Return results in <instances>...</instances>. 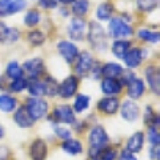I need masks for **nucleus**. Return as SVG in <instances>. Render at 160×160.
Returning a JSON list of instances; mask_svg holds the SVG:
<instances>
[{"mask_svg": "<svg viewBox=\"0 0 160 160\" xmlns=\"http://www.w3.org/2000/svg\"><path fill=\"white\" fill-rule=\"evenodd\" d=\"M8 158V148L0 146V160H7Z\"/></svg>", "mask_w": 160, "mask_h": 160, "instance_id": "nucleus-46", "label": "nucleus"}, {"mask_svg": "<svg viewBox=\"0 0 160 160\" xmlns=\"http://www.w3.org/2000/svg\"><path fill=\"white\" fill-rule=\"evenodd\" d=\"M123 67L120 66V64L118 63H106L104 66L102 67V69H100V72H102V75L104 78H112V79H118L120 75L123 73Z\"/></svg>", "mask_w": 160, "mask_h": 160, "instance_id": "nucleus-25", "label": "nucleus"}, {"mask_svg": "<svg viewBox=\"0 0 160 160\" xmlns=\"http://www.w3.org/2000/svg\"><path fill=\"white\" fill-rule=\"evenodd\" d=\"M144 76H146V80H147L149 88H151V91L158 96L159 91H160V72H159V67L155 66V64L147 66L146 69H144Z\"/></svg>", "mask_w": 160, "mask_h": 160, "instance_id": "nucleus-14", "label": "nucleus"}, {"mask_svg": "<svg viewBox=\"0 0 160 160\" xmlns=\"http://www.w3.org/2000/svg\"><path fill=\"white\" fill-rule=\"evenodd\" d=\"M62 149L67 155H69V156H78V155H80V153L83 152L84 148H83V144H82L80 140L71 138V139L66 140V142H63Z\"/></svg>", "mask_w": 160, "mask_h": 160, "instance_id": "nucleus-22", "label": "nucleus"}, {"mask_svg": "<svg viewBox=\"0 0 160 160\" xmlns=\"http://www.w3.org/2000/svg\"><path fill=\"white\" fill-rule=\"evenodd\" d=\"M144 92H146V83H144V80L139 79V78H135L127 86V95L133 102L142 98Z\"/></svg>", "mask_w": 160, "mask_h": 160, "instance_id": "nucleus-20", "label": "nucleus"}, {"mask_svg": "<svg viewBox=\"0 0 160 160\" xmlns=\"http://www.w3.org/2000/svg\"><path fill=\"white\" fill-rule=\"evenodd\" d=\"M48 152L47 143L43 139H35L29 147V158L31 160H46Z\"/></svg>", "mask_w": 160, "mask_h": 160, "instance_id": "nucleus-19", "label": "nucleus"}, {"mask_svg": "<svg viewBox=\"0 0 160 160\" xmlns=\"http://www.w3.org/2000/svg\"><path fill=\"white\" fill-rule=\"evenodd\" d=\"M138 9L142 12H149L159 6V0H136Z\"/></svg>", "mask_w": 160, "mask_h": 160, "instance_id": "nucleus-37", "label": "nucleus"}, {"mask_svg": "<svg viewBox=\"0 0 160 160\" xmlns=\"http://www.w3.org/2000/svg\"><path fill=\"white\" fill-rule=\"evenodd\" d=\"M100 69H102V66H100V63H95L93 64V67H92V69H91V76L93 78V79H99L100 76H102V72H100Z\"/></svg>", "mask_w": 160, "mask_h": 160, "instance_id": "nucleus-44", "label": "nucleus"}, {"mask_svg": "<svg viewBox=\"0 0 160 160\" xmlns=\"http://www.w3.org/2000/svg\"><path fill=\"white\" fill-rule=\"evenodd\" d=\"M87 23L83 18H72L67 27V33L73 42H82L86 38Z\"/></svg>", "mask_w": 160, "mask_h": 160, "instance_id": "nucleus-7", "label": "nucleus"}, {"mask_svg": "<svg viewBox=\"0 0 160 160\" xmlns=\"http://www.w3.org/2000/svg\"><path fill=\"white\" fill-rule=\"evenodd\" d=\"M138 38L140 40H143V42H147L151 44H158L160 35L158 31H152V29H148V28H140L138 31Z\"/></svg>", "mask_w": 160, "mask_h": 160, "instance_id": "nucleus-29", "label": "nucleus"}, {"mask_svg": "<svg viewBox=\"0 0 160 160\" xmlns=\"http://www.w3.org/2000/svg\"><path fill=\"white\" fill-rule=\"evenodd\" d=\"M115 8L111 3H102L96 8V19L100 22H107L112 18Z\"/></svg>", "mask_w": 160, "mask_h": 160, "instance_id": "nucleus-27", "label": "nucleus"}, {"mask_svg": "<svg viewBox=\"0 0 160 160\" xmlns=\"http://www.w3.org/2000/svg\"><path fill=\"white\" fill-rule=\"evenodd\" d=\"M13 122L20 128H31L33 127L35 120L31 118V115L27 111L26 106H19L13 112Z\"/></svg>", "mask_w": 160, "mask_h": 160, "instance_id": "nucleus-15", "label": "nucleus"}, {"mask_svg": "<svg viewBox=\"0 0 160 160\" xmlns=\"http://www.w3.org/2000/svg\"><path fill=\"white\" fill-rule=\"evenodd\" d=\"M60 12H62V15H63V18H67V16H68V15H69V13H68V12L66 11V9H63V8H60Z\"/></svg>", "mask_w": 160, "mask_h": 160, "instance_id": "nucleus-50", "label": "nucleus"}, {"mask_svg": "<svg viewBox=\"0 0 160 160\" xmlns=\"http://www.w3.org/2000/svg\"><path fill=\"white\" fill-rule=\"evenodd\" d=\"M28 40L32 46L38 47V46H42V44L46 42V35H44L40 29H33L28 33Z\"/></svg>", "mask_w": 160, "mask_h": 160, "instance_id": "nucleus-36", "label": "nucleus"}, {"mask_svg": "<svg viewBox=\"0 0 160 160\" xmlns=\"http://www.w3.org/2000/svg\"><path fill=\"white\" fill-rule=\"evenodd\" d=\"M43 84H44V96H48V98L56 96L58 89H59V83L56 79L52 76H47Z\"/></svg>", "mask_w": 160, "mask_h": 160, "instance_id": "nucleus-30", "label": "nucleus"}, {"mask_svg": "<svg viewBox=\"0 0 160 160\" xmlns=\"http://www.w3.org/2000/svg\"><path fill=\"white\" fill-rule=\"evenodd\" d=\"M116 160H139V159L135 153H131V152H128V151L124 149V151L120 152V155L118 156Z\"/></svg>", "mask_w": 160, "mask_h": 160, "instance_id": "nucleus-43", "label": "nucleus"}, {"mask_svg": "<svg viewBox=\"0 0 160 160\" xmlns=\"http://www.w3.org/2000/svg\"><path fill=\"white\" fill-rule=\"evenodd\" d=\"M18 107V100L9 93H0V111L4 113L13 112Z\"/></svg>", "mask_w": 160, "mask_h": 160, "instance_id": "nucleus-23", "label": "nucleus"}, {"mask_svg": "<svg viewBox=\"0 0 160 160\" xmlns=\"http://www.w3.org/2000/svg\"><path fill=\"white\" fill-rule=\"evenodd\" d=\"M91 160H99V159H91Z\"/></svg>", "mask_w": 160, "mask_h": 160, "instance_id": "nucleus-51", "label": "nucleus"}, {"mask_svg": "<svg viewBox=\"0 0 160 160\" xmlns=\"http://www.w3.org/2000/svg\"><path fill=\"white\" fill-rule=\"evenodd\" d=\"M93 64H95V60H93L92 53L89 51H82V52H79V56L76 59L75 72L80 78H86L91 72Z\"/></svg>", "mask_w": 160, "mask_h": 160, "instance_id": "nucleus-6", "label": "nucleus"}, {"mask_svg": "<svg viewBox=\"0 0 160 160\" xmlns=\"http://www.w3.org/2000/svg\"><path fill=\"white\" fill-rule=\"evenodd\" d=\"M108 33L115 40H127L133 35V28L122 18H111L108 20Z\"/></svg>", "mask_w": 160, "mask_h": 160, "instance_id": "nucleus-3", "label": "nucleus"}, {"mask_svg": "<svg viewBox=\"0 0 160 160\" xmlns=\"http://www.w3.org/2000/svg\"><path fill=\"white\" fill-rule=\"evenodd\" d=\"M147 139L151 146H159L160 144V135H159V129L158 127H148V133H147Z\"/></svg>", "mask_w": 160, "mask_h": 160, "instance_id": "nucleus-39", "label": "nucleus"}, {"mask_svg": "<svg viewBox=\"0 0 160 160\" xmlns=\"http://www.w3.org/2000/svg\"><path fill=\"white\" fill-rule=\"evenodd\" d=\"M89 104H91V98H89L88 95L78 93L76 96H75L72 109L75 113H83L84 111H87L89 108Z\"/></svg>", "mask_w": 160, "mask_h": 160, "instance_id": "nucleus-24", "label": "nucleus"}, {"mask_svg": "<svg viewBox=\"0 0 160 160\" xmlns=\"http://www.w3.org/2000/svg\"><path fill=\"white\" fill-rule=\"evenodd\" d=\"M40 19H42V15L38 9H29L24 16V24L27 27H35L40 23Z\"/></svg>", "mask_w": 160, "mask_h": 160, "instance_id": "nucleus-35", "label": "nucleus"}, {"mask_svg": "<svg viewBox=\"0 0 160 160\" xmlns=\"http://www.w3.org/2000/svg\"><path fill=\"white\" fill-rule=\"evenodd\" d=\"M89 9L88 0H75L72 3V13L75 18H83Z\"/></svg>", "mask_w": 160, "mask_h": 160, "instance_id": "nucleus-31", "label": "nucleus"}, {"mask_svg": "<svg viewBox=\"0 0 160 160\" xmlns=\"http://www.w3.org/2000/svg\"><path fill=\"white\" fill-rule=\"evenodd\" d=\"M120 108V100L116 96H106L98 102V109L104 115H115Z\"/></svg>", "mask_w": 160, "mask_h": 160, "instance_id": "nucleus-16", "label": "nucleus"}, {"mask_svg": "<svg viewBox=\"0 0 160 160\" xmlns=\"http://www.w3.org/2000/svg\"><path fill=\"white\" fill-rule=\"evenodd\" d=\"M109 144V136L103 126H93L88 132V147H89V158L98 159L100 152L107 148Z\"/></svg>", "mask_w": 160, "mask_h": 160, "instance_id": "nucleus-1", "label": "nucleus"}, {"mask_svg": "<svg viewBox=\"0 0 160 160\" xmlns=\"http://www.w3.org/2000/svg\"><path fill=\"white\" fill-rule=\"evenodd\" d=\"M56 48H58V52L62 55V58L66 60V63L72 64L76 62V59L79 56V48L72 42H69V40H60L56 44Z\"/></svg>", "mask_w": 160, "mask_h": 160, "instance_id": "nucleus-11", "label": "nucleus"}, {"mask_svg": "<svg viewBox=\"0 0 160 160\" xmlns=\"http://www.w3.org/2000/svg\"><path fill=\"white\" fill-rule=\"evenodd\" d=\"M51 119L53 120V123L73 126L75 122H76V115H75L71 106H68V104H59L52 111Z\"/></svg>", "mask_w": 160, "mask_h": 160, "instance_id": "nucleus-5", "label": "nucleus"}, {"mask_svg": "<svg viewBox=\"0 0 160 160\" xmlns=\"http://www.w3.org/2000/svg\"><path fill=\"white\" fill-rule=\"evenodd\" d=\"M58 2L56 0H39V6L44 8V9H55L58 7Z\"/></svg>", "mask_w": 160, "mask_h": 160, "instance_id": "nucleus-42", "label": "nucleus"}, {"mask_svg": "<svg viewBox=\"0 0 160 160\" xmlns=\"http://www.w3.org/2000/svg\"><path fill=\"white\" fill-rule=\"evenodd\" d=\"M27 86H28V80L26 78H19L9 83L8 89H9V92H12V93H20L27 88Z\"/></svg>", "mask_w": 160, "mask_h": 160, "instance_id": "nucleus-34", "label": "nucleus"}, {"mask_svg": "<svg viewBox=\"0 0 160 160\" xmlns=\"http://www.w3.org/2000/svg\"><path fill=\"white\" fill-rule=\"evenodd\" d=\"M146 56H147V49L133 47V48H129L128 52L124 55L123 62L128 69H132L133 71L135 68H138L140 64L143 63V60L146 59Z\"/></svg>", "mask_w": 160, "mask_h": 160, "instance_id": "nucleus-10", "label": "nucleus"}, {"mask_svg": "<svg viewBox=\"0 0 160 160\" xmlns=\"http://www.w3.org/2000/svg\"><path fill=\"white\" fill-rule=\"evenodd\" d=\"M27 7V0H0V18L22 12Z\"/></svg>", "mask_w": 160, "mask_h": 160, "instance_id": "nucleus-12", "label": "nucleus"}, {"mask_svg": "<svg viewBox=\"0 0 160 160\" xmlns=\"http://www.w3.org/2000/svg\"><path fill=\"white\" fill-rule=\"evenodd\" d=\"M149 155H151L152 160H159V155H160V149L159 146H151V149H149Z\"/></svg>", "mask_w": 160, "mask_h": 160, "instance_id": "nucleus-45", "label": "nucleus"}, {"mask_svg": "<svg viewBox=\"0 0 160 160\" xmlns=\"http://www.w3.org/2000/svg\"><path fill=\"white\" fill-rule=\"evenodd\" d=\"M88 28V42L91 44V47L96 51L104 52L108 48V39L102 24L98 22H91Z\"/></svg>", "mask_w": 160, "mask_h": 160, "instance_id": "nucleus-2", "label": "nucleus"}, {"mask_svg": "<svg viewBox=\"0 0 160 160\" xmlns=\"http://www.w3.org/2000/svg\"><path fill=\"white\" fill-rule=\"evenodd\" d=\"M23 72H26L28 75V80L32 79H39L46 71L44 67V62L42 58H32L28 59L23 63Z\"/></svg>", "mask_w": 160, "mask_h": 160, "instance_id": "nucleus-9", "label": "nucleus"}, {"mask_svg": "<svg viewBox=\"0 0 160 160\" xmlns=\"http://www.w3.org/2000/svg\"><path fill=\"white\" fill-rule=\"evenodd\" d=\"M4 86H6V80H4L3 76H0V89H3Z\"/></svg>", "mask_w": 160, "mask_h": 160, "instance_id": "nucleus-49", "label": "nucleus"}, {"mask_svg": "<svg viewBox=\"0 0 160 160\" xmlns=\"http://www.w3.org/2000/svg\"><path fill=\"white\" fill-rule=\"evenodd\" d=\"M23 68L22 66L18 63V62H15V60H12V62H9L8 63V66L6 68V75L9 78V79H19V78H23Z\"/></svg>", "mask_w": 160, "mask_h": 160, "instance_id": "nucleus-32", "label": "nucleus"}, {"mask_svg": "<svg viewBox=\"0 0 160 160\" xmlns=\"http://www.w3.org/2000/svg\"><path fill=\"white\" fill-rule=\"evenodd\" d=\"M135 78H136V76H135V72L132 71V69H124L123 73L120 75L119 82L122 83V86L124 87V86H128V84L131 83Z\"/></svg>", "mask_w": 160, "mask_h": 160, "instance_id": "nucleus-41", "label": "nucleus"}, {"mask_svg": "<svg viewBox=\"0 0 160 160\" xmlns=\"http://www.w3.org/2000/svg\"><path fill=\"white\" fill-rule=\"evenodd\" d=\"M58 3H62V4H72L75 0H56Z\"/></svg>", "mask_w": 160, "mask_h": 160, "instance_id": "nucleus-47", "label": "nucleus"}, {"mask_svg": "<svg viewBox=\"0 0 160 160\" xmlns=\"http://www.w3.org/2000/svg\"><path fill=\"white\" fill-rule=\"evenodd\" d=\"M24 106H26L27 111L29 112L31 118L35 120V122L46 118L48 115L49 104L43 98H28L26 100V104H24Z\"/></svg>", "mask_w": 160, "mask_h": 160, "instance_id": "nucleus-4", "label": "nucleus"}, {"mask_svg": "<svg viewBox=\"0 0 160 160\" xmlns=\"http://www.w3.org/2000/svg\"><path fill=\"white\" fill-rule=\"evenodd\" d=\"M20 39V31L16 28L7 26L0 22V43L2 44H13Z\"/></svg>", "mask_w": 160, "mask_h": 160, "instance_id": "nucleus-18", "label": "nucleus"}, {"mask_svg": "<svg viewBox=\"0 0 160 160\" xmlns=\"http://www.w3.org/2000/svg\"><path fill=\"white\" fill-rule=\"evenodd\" d=\"M78 88H79V78L76 75H69L59 84L58 95L62 99H71L76 95Z\"/></svg>", "mask_w": 160, "mask_h": 160, "instance_id": "nucleus-8", "label": "nucleus"}, {"mask_svg": "<svg viewBox=\"0 0 160 160\" xmlns=\"http://www.w3.org/2000/svg\"><path fill=\"white\" fill-rule=\"evenodd\" d=\"M100 89L106 96H118L123 91V86L119 82V79L104 78L100 83Z\"/></svg>", "mask_w": 160, "mask_h": 160, "instance_id": "nucleus-17", "label": "nucleus"}, {"mask_svg": "<svg viewBox=\"0 0 160 160\" xmlns=\"http://www.w3.org/2000/svg\"><path fill=\"white\" fill-rule=\"evenodd\" d=\"M144 132L142 131H138L135 132L133 135L128 138L127 143H126V151L131 152V153H138L143 149L144 146Z\"/></svg>", "mask_w": 160, "mask_h": 160, "instance_id": "nucleus-21", "label": "nucleus"}, {"mask_svg": "<svg viewBox=\"0 0 160 160\" xmlns=\"http://www.w3.org/2000/svg\"><path fill=\"white\" fill-rule=\"evenodd\" d=\"M144 122L148 127H158L159 126V115L155 112V109L151 106H147L144 109Z\"/></svg>", "mask_w": 160, "mask_h": 160, "instance_id": "nucleus-33", "label": "nucleus"}, {"mask_svg": "<svg viewBox=\"0 0 160 160\" xmlns=\"http://www.w3.org/2000/svg\"><path fill=\"white\" fill-rule=\"evenodd\" d=\"M4 135H6V129H4V127L0 124V139H3Z\"/></svg>", "mask_w": 160, "mask_h": 160, "instance_id": "nucleus-48", "label": "nucleus"}, {"mask_svg": "<svg viewBox=\"0 0 160 160\" xmlns=\"http://www.w3.org/2000/svg\"><path fill=\"white\" fill-rule=\"evenodd\" d=\"M129 48H131V42H129V40H115V42L112 43L111 51L118 59L123 60L124 55L128 52Z\"/></svg>", "mask_w": 160, "mask_h": 160, "instance_id": "nucleus-26", "label": "nucleus"}, {"mask_svg": "<svg viewBox=\"0 0 160 160\" xmlns=\"http://www.w3.org/2000/svg\"><path fill=\"white\" fill-rule=\"evenodd\" d=\"M99 160H116L118 159V151L116 148H112V147H107L104 148L102 152L99 155Z\"/></svg>", "mask_w": 160, "mask_h": 160, "instance_id": "nucleus-40", "label": "nucleus"}, {"mask_svg": "<svg viewBox=\"0 0 160 160\" xmlns=\"http://www.w3.org/2000/svg\"><path fill=\"white\" fill-rule=\"evenodd\" d=\"M28 93L31 98H43L44 96V84L39 79L28 80Z\"/></svg>", "mask_w": 160, "mask_h": 160, "instance_id": "nucleus-28", "label": "nucleus"}, {"mask_svg": "<svg viewBox=\"0 0 160 160\" xmlns=\"http://www.w3.org/2000/svg\"><path fill=\"white\" fill-rule=\"evenodd\" d=\"M119 109H120V116H122V119L128 123L136 122L140 116V108L138 106V103L133 102V100H124Z\"/></svg>", "mask_w": 160, "mask_h": 160, "instance_id": "nucleus-13", "label": "nucleus"}, {"mask_svg": "<svg viewBox=\"0 0 160 160\" xmlns=\"http://www.w3.org/2000/svg\"><path fill=\"white\" fill-rule=\"evenodd\" d=\"M53 132H55V135H56L60 140H63V142H66V140L72 138L71 129L67 128V127H64V126H58V124H56V126L53 127Z\"/></svg>", "mask_w": 160, "mask_h": 160, "instance_id": "nucleus-38", "label": "nucleus"}]
</instances>
